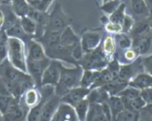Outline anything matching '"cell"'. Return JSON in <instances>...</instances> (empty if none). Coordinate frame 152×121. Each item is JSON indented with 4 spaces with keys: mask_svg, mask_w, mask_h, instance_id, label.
Wrapping results in <instances>:
<instances>
[{
    "mask_svg": "<svg viewBox=\"0 0 152 121\" xmlns=\"http://www.w3.org/2000/svg\"><path fill=\"white\" fill-rule=\"evenodd\" d=\"M53 121H75L78 120L74 106L68 103H59L54 115L51 118Z\"/></svg>",
    "mask_w": 152,
    "mask_h": 121,
    "instance_id": "9c48e42d",
    "label": "cell"
},
{
    "mask_svg": "<svg viewBox=\"0 0 152 121\" xmlns=\"http://www.w3.org/2000/svg\"><path fill=\"white\" fill-rule=\"evenodd\" d=\"M102 50H103L104 53H105L108 57L112 55L116 49L115 41H114L113 37L108 36L105 38V41H104L103 46L102 47Z\"/></svg>",
    "mask_w": 152,
    "mask_h": 121,
    "instance_id": "8d00e7d4",
    "label": "cell"
},
{
    "mask_svg": "<svg viewBox=\"0 0 152 121\" xmlns=\"http://www.w3.org/2000/svg\"><path fill=\"white\" fill-rule=\"evenodd\" d=\"M2 117V114L1 113V112H0V118Z\"/></svg>",
    "mask_w": 152,
    "mask_h": 121,
    "instance_id": "816d5d0a",
    "label": "cell"
},
{
    "mask_svg": "<svg viewBox=\"0 0 152 121\" xmlns=\"http://www.w3.org/2000/svg\"><path fill=\"white\" fill-rule=\"evenodd\" d=\"M80 38L74 32L70 26L66 27L60 33L59 43L65 48L71 50L80 43Z\"/></svg>",
    "mask_w": 152,
    "mask_h": 121,
    "instance_id": "4fadbf2b",
    "label": "cell"
},
{
    "mask_svg": "<svg viewBox=\"0 0 152 121\" xmlns=\"http://www.w3.org/2000/svg\"><path fill=\"white\" fill-rule=\"evenodd\" d=\"M90 90L89 88H86L81 86L75 87L61 96L60 102L68 103L74 107L79 102L87 97Z\"/></svg>",
    "mask_w": 152,
    "mask_h": 121,
    "instance_id": "ba28073f",
    "label": "cell"
},
{
    "mask_svg": "<svg viewBox=\"0 0 152 121\" xmlns=\"http://www.w3.org/2000/svg\"><path fill=\"white\" fill-rule=\"evenodd\" d=\"M140 96L142 97L145 103L152 104V89H144L143 91L140 92Z\"/></svg>",
    "mask_w": 152,
    "mask_h": 121,
    "instance_id": "b9f144b4",
    "label": "cell"
},
{
    "mask_svg": "<svg viewBox=\"0 0 152 121\" xmlns=\"http://www.w3.org/2000/svg\"><path fill=\"white\" fill-rule=\"evenodd\" d=\"M122 32H126L131 31V30L132 29L134 25V20L129 15H126L125 16L124 19H123V22L122 23Z\"/></svg>",
    "mask_w": 152,
    "mask_h": 121,
    "instance_id": "ab89813d",
    "label": "cell"
},
{
    "mask_svg": "<svg viewBox=\"0 0 152 121\" xmlns=\"http://www.w3.org/2000/svg\"><path fill=\"white\" fill-rule=\"evenodd\" d=\"M131 86L138 89L152 88V76L145 73H140L137 75L133 81L129 82Z\"/></svg>",
    "mask_w": 152,
    "mask_h": 121,
    "instance_id": "ac0fdd59",
    "label": "cell"
},
{
    "mask_svg": "<svg viewBox=\"0 0 152 121\" xmlns=\"http://www.w3.org/2000/svg\"><path fill=\"white\" fill-rule=\"evenodd\" d=\"M83 70L84 69L78 63L74 68H68L62 65L60 77L55 86V94L61 97L69 90L80 86Z\"/></svg>",
    "mask_w": 152,
    "mask_h": 121,
    "instance_id": "6da1fadb",
    "label": "cell"
},
{
    "mask_svg": "<svg viewBox=\"0 0 152 121\" xmlns=\"http://www.w3.org/2000/svg\"><path fill=\"white\" fill-rule=\"evenodd\" d=\"M71 56H72L73 58L76 60V61L78 63L81 60V59L83 58V56H84V51L83 50V47H82L81 44H78L77 46L74 47L72 50H71Z\"/></svg>",
    "mask_w": 152,
    "mask_h": 121,
    "instance_id": "f35d334b",
    "label": "cell"
},
{
    "mask_svg": "<svg viewBox=\"0 0 152 121\" xmlns=\"http://www.w3.org/2000/svg\"><path fill=\"white\" fill-rule=\"evenodd\" d=\"M5 32L8 38H19V39L23 41L24 42H25V40H27L28 37L31 36V35L25 33V31L23 30L20 23H19V20L13 26H12L11 27L6 30Z\"/></svg>",
    "mask_w": 152,
    "mask_h": 121,
    "instance_id": "603a6c76",
    "label": "cell"
},
{
    "mask_svg": "<svg viewBox=\"0 0 152 121\" xmlns=\"http://www.w3.org/2000/svg\"><path fill=\"white\" fill-rule=\"evenodd\" d=\"M20 99L13 97V95H3L0 94V112L2 116L7 111V109L14 103L19 102Z\"/></svg>",
    "mask_w": 152,
    "mask_h": 121,
    "instance_id": "4316f807",
    "label": "cell"
},
{
    "mask_svg": "<svg viewBox=\"0 0 152 121\" xmlns=\"http://www.w3.org/2000/svg\"><path fill=\"white\" fill-rule=\"evenodd\" d=\"M50 61L49 58L40 60H27V69L28 73L33 78L34 84L37 86L40 87L42 86V77L45 69L48 66Z\"/></svg>",
    "mask_w": 152,
    "mask_h": 121,
    "instance_id": "5b68a950",
    "label": "cell"
},
{
    "mask_svg": "<svg viewBox=\"0 0 152 121\" xmlns=\"http://www.w3.org/2000/svg\"><path fill=\"white\" fill-rule=\"evenodd\" d=\"M62 63L58 60L50 59V61L43 72L42 86L51 85L55 86L59 81Z\"/></svg>",
    "mask_w": 152,
    "mask_h": 121,
    "instance_id": "8992f818",
    "label": "cell"
},
{
    "mask_svg": "<svg viewBox=\"0 0 152 121\" xmlns=\"http://www.w3.org/2000/svg\"><path fill=\"white\" fill-rule=\"evenodd\" d=\"M149 24H150V27H152V7H151V13H150Z\"/></svg>",
    "mask_w": 152,
    "mask_h": 121,
    "instance_id": "c3c4849f",
    "label": "cell"
},
{
    "mask_svg": "<svg viewBox=\"0 0 152 121\" xmlns=\"http://www.w3.org/2000/svg\"><path fill=\"white\" fill-rule=\"evenodd\" d=\"M22 99H20L22 100V104L25 105L27 108L30 109L39 102L40 99H41V94L37 89H35L34 87H31L22 94Z\"/></svg>",
    "mask_w": 152,
    "mask_h": 121,
    "instance_id": "e0dca14e",
    "label": "cell"
},
{
    "mask_svg": "<svg viewBox=\"0 0 152 121\" xmlns=\"http://www.w3.org/2000/svg\"><path fill=\"white\" fill-rule=\"evenodd\" d=\"M132 11L137 16H144L148 13V6L145 0H131Z\"/></svg>",
    "mask_w": 152,
    "mask_h": 121,
    "instance_id": "83f0119b",
    "label": "cell"
},
{
    "mask_svg": "<svg viewBox=\"0 0 152 121\" xmlns=\"http://www.w3.org/2000/svg\"><path fill=\"white\" fill-rule=\"evenodd\" d=\"M106 68L108 72H109L113 81L115 80L117 78V76H118L119 72H120V65L119 63L118 60L117 59L112 60L110 63H108V65L106 66Z\"/></svg>",
    "mask_w": 152,
    "mask_h": 121,
    "instance_id": "74e56055",
    "label": "cell"
},
{
    "mask_svg": "<svg viewBox=\"0 0 152 121\" xmlns=\"http://www.w3.org/2000/svg\"><path fill=\"white\" fill-rule=\"evenodd\" d=\"M110 95L108 91L102 86L96 87L90 90V92L87 95L86 98L90 103H102L108 101Z\"/></svg>",
    "mask_w": 152,
    "mask_h": 121,
    "instance_id": "2e32d148",
    "label": "cell"
},
{
    "mask_svg": "<svg viewBox=\"0 0 152 121\" xmlns=\"http://www.w3.org/2000/svg\"><path fill=\"white\" fill-rule=\"evenodd\" d=\"M145 64L146 66H148V67L152 69V57L150 58H147L145 60Z\"/></svg>",
    "mask_w": 152,
    "mask_h": 121,
    "instance_id": "bcb514c9",
    "label": "cell"
},
{
    "mask_svg": "<svg viewBox=\"0 0 152 121\" xmlns=\"http://www.w3.org/2000/svg\"><path fill=\"white\" fill-rule=\"evenodd\" d=\"M108 103L111 109L112 120H115L117 115L125 109L124 104L118 95H111L108 100Z\"/></svg>",
    "mask_w": 152,
    "mask_h": 121,
    "instance_id": "44dd1931",
    "label": "cell"
},
{
    "mask_svg": "<svg viewBox=\"0 0 152 121\" xmlns=\"http://www.w3.org/2000/svg\"><path fill=\"white\" fill-rule=\"evenodd\" d=\"M19 23L25 33L29 35H36L37 27L36 22L28 16L19 18Z\"/></svg>",
    "mask_w": 152,
    "mask_h": 121,
    "instance_id": "cb8c5ba5",
    "label": "cell"
},
{
    "mask_svg": "<svg viewBox=\"0 0 152 121\" xmlns=\"http://www.w3.org/2000/svg\"><path fill=\"white\" fill-rule=\"evenodd\" d=\"M19 20V18L13 12H8L4 16V22H3L2 26H1V29L6 30L8 28L13 26Z\"/></svg>",
    "mask_w": 152,
    "mask_h": 121,
    "instance_id": "d590c367",
    "label": "cell"
},
{
    "mask_svg": "<svg viewBox=\"0 0 152 121\" xmlns=\"http://www.w3.org/2000/svg\"><path fill=\"white\" fill-rule=\"evenodd\" d=\"M27 1L32 8L39 11L46 12L53 0H28Z\"/></svg>",
    "mask_w": 152,
    "mask_h": 121,
    "instance_id": "1f68e13d",
    "label": "cell"
},
{
    "mask_svg": "<svg viewBox=\"0 0 152 121\" xmlns=\"http://www.w3.org/2000/svg\"><path fill=\"white\" fill-rule=\"evenodd\" d=\"M151 45V37L148 33L134 37L132 41V47L135 53L143 54L149 50Z\"/></svg>",
    "mask_w": 152,
    "mask_h": 121,
    "instance_id": "9a60e30c",
    "label": "cell"
},
{
    "mask_svg": "<svg viewBox=\"0 0 152 121\" xmlns=\"http://www.w3.org/2000/svg\"><path fill=\"white\" fill-rule=\"evenodd\" d=\"M132 74H133V69H132V67L131 65H123V66H120L118 76L116 78L115 81L120 83V84H128Z\"/></svg>",
    "mask_w": 152,
    "mask_h": 121,
    "instance_id": "484cf974",
    "label": "cell"
},
{
    "mask_svg": "<svg viewBox=\"0 0 152 121\" xmlns=\"http://www.w3.org/2000/svg\"><path fill=\"white\" fill-rule=\"evenodd\" d=\"M101 106H102V112H103L104 115L106 117L107 120H112V115H111V109H110V106L108 105V101L102 103Z\"/></svg>",
    "mask_w": 152,
    "mask_h": 121,
    "instance_id": "7bdbcfd3",
    "label": "cell"
},
{
    "mask_svg": "<svg viewBox=\"0 0 152 121\" xmlns=\"http://www.w3.org/2000/svg\"><path fill=\"white\" fill-rule=\"evenodd\" d=\"M86 120L104 121L107 120L102 110V106L99 103H90Z\"/></svg>",
    "mask_w": 152,
    "mask_h": 121,
    "instance_id": "d6986e66",
    "label": "cell"
},
{
    "mask_svg": "<svg viewBox=\"0 0 152 121\" xmlns=\"http://www.w3.org/2000/svg\"><path fill=\"white\" fill-rule=\"evenodd\" d=\"M101 40L102 35L99 32H87L83 34L80 40V44L84 53H89L97 48L100 44Z\"/></svg>",
    "mask_w": 152,
    "mask_h": 121,
    "instance_id": "8fae6325",
    "label": "cell"
},
{
    "mask_svg": "<svg viewBox=\"0 0 152 121\" xmlns=\"http://www.w3.org/2000/svg\"><path fill=\"white\" fill-rule=\"evenodd\" d=\"M125 11H126V4L122 2L120 7L115 11L113 12L111 14L109 15V22L122 24V23L123 22V19L125 18V16H126Z\"/></svg>",
    "mask_w": 152,
    "mask_h": 121,
    "instance_id": "f546056e",
    "label": "cell"
},
{
    "mask_svg": "<svg viewBox=\"0 0 152 121\" xmlns=\"http://www.w3.org/2000/svg\"><path fill=\"white\" fill-rule=\"evenodd\" d=\"M150 29L149 22H140L137 24H134L133 27L131 30H132V35L134 37L140 36V35H145V34L148 33Z\"/></svg>",
    "mask_w": 152,
    "mask_h": 121,
    "instance_id": "f1b7e54d",
    "label": "cell"
},
{
    "mask_svg": "<svg viewBox=\"0 0 152 121\" xmlns=\"http://www.w3.org/2000/svg\"><path fill=\"white\" fill-rule=\"evenodd\" d=\"M137 112H133L129 109H124L117 115L115 120L117 121H132L137 120Z\"/></svg>",
    "mask_w": 152,
    "mask_h": 121,
    "instance_id": "d6a6232c",
    "label": "cell"
},
{
    "mask_svg": "<svg viewBox=\"0 0 152 121\" xmlns=\"http://www.w3.org/2000/svg\"><path fill=\"white\" fill-rule=\"evenodd\" d=\"M89 106H90V103L86 97L74 106L78 120H86V116H87L88 112Z\"/></svg>",
    "mask_w": 152,
    "mask_h": 121,
    "instance_id": "d4e9b609",
    "label": "cell"
},
{
    "mask_svg": "<svg viewBox=\"0 0 152 121\" xmlns=\"http://www.w3.org/2000/svg\"><path fill=\"white\" fill-rule=\"evenodd\" d=\"M7 41H0V62L2 61L7 56Z\"/></svg>",
    "mask_w": 152,
    "mask_h": 121,
    "instance_id": "ee69618b",
    "label": "cell"
},
{
    "mask_svg": "<svg viewBox=\"0 0 152 121\" xmlns=\"http://www.w3.org/2000/svg\"><path fill=\"white\" fill-rule=\"evenodd\" d=\"M135 51L134 50H127L125 53V58L128 60H132L135 57Z\"/></svg>",
    "mask_w": 152,
    "mask_h": 121,
    "instance_id": "f6af8a7d",
    "label": "cell"
},
{
    "mask_svg": "<svg viewBox=\"0 0 152 121\" xmlns=\"http://www.w3.org/2000/svg\"><path fill=\"white\" fill-rule=\"evenodd\" d=\"M60 103V97L56 95V94L48 99L42 106L39 120H51L52 117L54 115L55 112Z\"/></svg>",
    "mask_w": 152,
    "mask_h": 121,
    "instance_id": "7c38bea8",
    "label": "cell"
},
{
    "mask_svg": "<svg viewBox=\"0 0 152 121\" xmlns=\"http://www.w3.org/2000/svg\"><path fill=\"white\" fill-rule=\"evenodd\" d=\"M46 56L50 59L65 61L67 63H71L73 64H77V62L71 56V50L65 48L60 43L59 44L50 48L45 49Z\"/></svg>",
    "mask_w": 152,
    "mask_h": 121,
    "instance_id": "52a82bcc",
    "label": "cell"
},
{
    "mask_svg": "<svg viewBox=\"0 0 152 121\" xmlns=\"http://www.w3.org/2000/svg\"><path fill=\"white\" fill-rule=\"evenodd\" d=\"M13 12L19 18L28 16L31 6L27 0H12Z\"/></svg>",
    "mask_w": 152,
    "mask_h": 121,
    "instance_id": "7402d4cb",
    "label": "cell"
},
{
    "mask_svg": "<svg viewBox=\"0 0 152 121\" xmlns=\"http://www.w3.org/2000/svg\"><path fill=\"white\" fill-rule=\"evenodd\" d=\"M145 2H146L147 6H151L152 7V0H145Z\"/></svg>",
    "mask_w": 152,
    "mask_h": 121,
    "instance_id": "681fc988",
    "label": "cell"
},
{
    "mask_svg": "<svg viewBox=\"0 0 152 121\" xmlns=\"http://www.w3.org/2000/svg\"><path fill=\"white\" fill-rule=\"evenodd\" d=\"M69 24L70 19L63 12L61 4L56 3L53 11L48 16V22L45 30L62 32L66 27L69 26Z\"/></svg>",
    "mask_w": 152,
    "mask_h": 121,
    "instance_id": "277c9868",
    "label": "cell"
},
{
    "mask_svg": "<svg viewBox=\"0 0 152 121\" xmlns=\"http://www.w3.org/2000/svg\"><path fill=\"white\" fill-rule=\"evenodd\" d=\"M117 95H118L121 98L127 99V100H133V99L140 96V92L135 87H126L123 90H121L120 92L117 93Z\"/></svg>",
    "mask_w": 152,
    "mask_h": 121,
    "instance_id": "4dcf8cb0",
    "label": "cell"
},
{
    "mask_svg": "<svg viewBox=\"0 0 152 121\" xmlns=\"http://www.w3.org/2000/svg\"><path fill=\"white\" fill-rule=\"evenodd\" d=\"M7 59L13 66L28 73L25 42L16 38H8L7 41Z\"/></svg>",
    "mask_w": 152,
    "mask_h": 121,
    "instance_id": "7a4b0ae2",
    "label": "cell"
},
{
    "mask_svg": "<svg viewBox=\"0 0 152 121\" xmlns=\"http://www.w3.org/2000/svg\"><path fill=\"white\" fill-rule=\"evenodd\" d=\"M105 30L109 33L118 34L122 32V25L120 24L113 23V22H108L105 24Z\"/></svg>",
    "mask_w": 152,
    "mask_h": 121,
    "instance_id": "60d3db41",
    "label": "cell"
},
{
    "mask_svg": "<svg viewBox=\"0 0 152 121\" xmlns=\"http://www.w3.org/2000/svg\"><path fill=\"white\" fill-rule=\"evenodd\" d=\"M48 58L41 43L35 40H31L28 44V55L27 60H40Z\"/></svg>",
    "mask_w": 152,
    "mask_h": 121,
    "instance_id": "5bb4252c",
    "label": "cell"
},
{
    "mask_svg": "<svg viewBox=\"0 0 152 121\" xmlns=\"http://www.w3.org/2000/svg\"><path fill=\"white\" fill-rule=\"evenodd\" d=\"M3 22H4V16H3L2 13L0 11V27L2 26Z\"/></svg>",
    "mask_w": 152,
    "mask_h": 121,
    "instance_id": "7dc6e473",
    "label": "cell"
},
{
    "mask_svg": "<svg viewBox=\"0 0 152 121\" xmlns=\"http://www.w3.org/2000/svg\"><path fill=\"white\" fill-rule=\"evenodd\" d=\"M117 35V44L119 47L123 50L129 49L132 45V40L126 32H120Z\"/></svg>",
    "mask_w": 152,
    "mask_h": 121,
    "instance_id": "e575fe53",
    "label": "cell"
},
{
    "mask_svg": "<svg viewBox=\"0 0 152 121\" xmlns=\"http://www.w3.org/2000/svg\"><path fill=\"white\" fill-rule=\"evenodd\" d=\"M80 62L84 69L100 71L108 65V57L104 53L102 47L99 46L93 51L85 53Z\"/></svg>",
    "mask_w": 152,
    "mask_h": 121,
    "instance_id": "3957f363",
    "label": "cell"
},
{
    "mask_svg": "<svg viewBox=\"0 0 152 121\" xmlns=\"http://www.w3.org/2000/svg\"><path fill=\"white\" fill-rule=\"evenodd\" d=\"M29 109L20 102L12 105L7 112L3 115L4 120H23L27 117Z\"/></svg>",
    "mask_w": 152,
    "mask_h": 121,
    "instance_id": "30bf717a",
    "label": "cell"
},
{
    "mask_svg": "<svg viewBox=\"0 0 152 121\" xmlns=\"http://www.w3.org/2000/svg\"><path fill=\"white\" fill-rule=\"evenodd\" d=\"M102 3H105V2H106V1H110V0H102Z\"/></svg>",
    "mask_w": 152,
    "mask_h": 121,
    "instance_id": "f907efd6",
    "label": "cell"
},
{
    "mask_svg": "<svg viewBox=\"0 0 152 121\" xmlns=\"http://www.w3.org/2000/svg\"><path fill=\"white\" fill-rule=\"evenodd\" d=\"M121 4L122 0H110L105 3H102V5L101 6L100 8L105 14L110 15L115 11Z\"/></svg>",
    "mask_w": 152,
    "mask_h": 121,
    "instance_id": "836d02e7",
    "label": "cell"
},
{
    "mask_svg": "<svg viewBox=\"0 0 152 121\" xmlns=\"http://www.w3.org/2000/svg\"><path fill=\"white\" fill-rule=\"evenodd\" d=\"M99 75V71L91 70V69H84L83 75H82L80 86L86 88H89L93 85L94 83L96 81V78Z\"/></svg>",
    "mask_w": 152,
    "mask_h": 121,
    "instance_id": "ffe728a7",
    "label": "cell"
}]
</instances>
